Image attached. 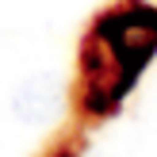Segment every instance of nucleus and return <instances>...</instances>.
<instances>
[{
	"instance_id": "obj_1",
	"label": "nucleus",
	"mask_w": 157,
	"mask_h": 157,
	"mask_svg": "<svg viewBox=\"0 0 157 157\" xmlns=\"http://www.w3.org/2000/svg\"><path fill=\"white\" fill-rule=\"evenodd\" d=\"M58 107H61V84L54 81L50 73L27 77V81L12 92V111H15V119L31 123V127L50 123L54 115H58Z\"/></svg>"
}]
</instances>
